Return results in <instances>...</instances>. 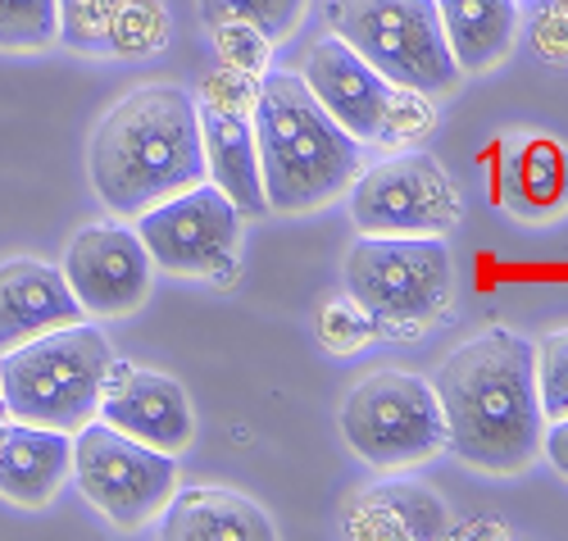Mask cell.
<instances>
[{
  "mask_svg": "<svg viewBox=\"0 0 568 541\" xmlns=\"http://www.w3.org/2000/svg\"><path fill=\"white\" fill-rule=\"evenodd\" d=\"M110 364L114 355L101 328L87 319L51 328L0 355V405L23 423L78 432L97 419Z\"/></svg>",
  "mask_w": 568,
  "mask_h": 541,
  "instance_id": "4",
  "label": "cell"
},
{
  "mask_svg": "<svg viewBox=\"0 0 568 541\" xmlns=\"http://www.w3.org/2000/svg\"><path fill=\"white\" fill-rule=\"evenodd\" d=\"M478 528H450L446 537H514L505 523H496V519H473Z\"/></svg>",
  "mask_w": 568,
  "mask_h": 541,
  "instance_id": "30",
  "label": "cell"
},
{
  "mask_svg": "<svg viewBox=\"0 0 568 541\" xmlns=\"http://www.w3.org/2000/svg\"><path fill=\"white\" fill-rule=\"evenodd\" d=\"M377 332V319L355 301V297H337L318 310V341L333 355H355L364 351Z\"/></svg>",
  "mask_w": 568,
  "mask_h": 541,
  "instance_id": "25",
  "label": "cell"
},
{
  "mask_svg": "<svg viewBox=\"0 0 568 541\" xmlns=\"http://www.w3.org/2000/svg\"><path fill=\"white\" fill-rule=\"evenodd\" d=\"M342 532L355 541H433L450 532V510L433 487L392 478L359 487L342 505Z\"/></svg>",
  "mask_w": 568,
  "mask_h": 541,
  "instance_id": "16",
  "label": "cell"
},
{
  "mask_svg": "<svg viewBox=\"0 0 568 541\" xmlns=\"http://www.w3.org/2000/svg\"><path fill=\"white\" fill-rule=\"evenodd\" d=\"M301 78L314 91V101L333 114L355 141H377L387 101H392V82L377 73L359 51H351L342 37H323L310 51Z\"/></svg>",
  "mask_w": 568,
  "mask_h": 541,
  "instance_id": "15",
  "label": "cell"
},
{
  "mask_svg": "<svg viewBox=\"0 0 568 541\" xmlns=\"http://www.w3.org/2000/svg\"><path fill=\"white\" fill-rule=\"evenodd\" d=\"M541 455H546V460L555 464V473L568 482V414L546 423V437H541Z\"/></svg>",
  "mask_w": 568,
  "mask_h": 541,
  "instance_id": "29",
  "label": "cell"
},
{
  "mask_svg": "<svg viewBox=\"0 0 568 541\" xmlns=\"http://www.w3.org/2000/svg\"><path fill=\"white\" fill-rule=\"evenodd\" d=\"M219 51H223V64L242 69V73H264V60H268V37L255 32L251 23H219L210 28Z\"/></svg>",
  "mask_w": 568,
  "mask_h": 541,
  "instance_id": "28",
  "label": "cell"
},
{
  "mask_svg": "<svg viewBox=\"0 0 568 541\" xmlns=\"http://www.w3.org/2000/svg\"><path fill=\"white\" fill-rule=\"evenodd\" d=\"M532 364H537V397H541L546 423L564 419L568 414V328H555L541 341H532Z\"/></svg>",
  "mask_w": 568,
  "mask_h": 541,
  "instance_id": "24",
  "label": "cell"
},
{
  "mask_svg": "<svg viewBox=\"0 0 568 541\" xmlns=\"http://www.w3.org/2000/svg\"><path fill=\"white\" fill-rule=\"evenodd\" d=\"M433 391L446 414V447L483 473H524L541 460L546 414L537 397L532 341L487 328L442 360Z\"/></svg>",
  "mask_w": 568,
  "mask_h": 541,
  "instance_id": "1",
  "label": "cell"
},
{
  "mask_svg": "<svg viewBox=\"0 0 568 541\" xmlns=\"http://www.w3.org/2000/svg\"><path fill=\"white\" fill-rule=\"evenodd\" d=\"M0 410H6V405H0Z\"/></svg>",
  "mask_w": 568,
  "mask_h": 541,
  "instance_id": "32",
  "label": "cell"
},
{
  "mask_svg": "<svg viewBox=\"0 0 568 541\" xmlns=\"http://www.w3.org/2000/svg\"><path fill=\"white\" fill-rule=\"evenodd\" d=\"M346 297L377 328H428L455 297V256L433 232H364L346 251Z\"/></svg>",
  "mask_w": 568,
  "mask_h": 541,
  "instance_id": "5",
  "label": "cell"
},
{
  "mask_svg": "<svg viewBox=\"0 0 568 541\" xmlns=\"http://www.w3.org/2000/svg\"><path fill=\"white\" fill-rule=\"evenodd\" d=\"M87 310L64 282V269H51L41 260H6L0 264V355L23 347V341L82 323Z\"/></svg>",
  "mask_w": 568,
  "mask_h": 541,
  "instance_id": "17",
  "label": "cell"
},
{
  "mask_svg": "<svg viewBox=\"0 0 568 541\" xmlns=\"http://www.w3.org/2000/svg\"><path fill=\"white\" fill-rule=\"evenodd\" d=\"M564 6H568V0H564Z\"/></svg>",
  "mask_w": 568,
  "mask_h": 541,
  "instance_id": "31",
  "label": "cell"
},
{
  "mask_svg": "<svg viewBox=\"0 0 568 541\" xmlns=\"http://www.w3.org/2000/svg\"><path fill=\"white\" fill-rule=\"evenodd\" d=\"M437 14L459 73L496 69L514 51L518 23H524L518 0H437Z\"/></svg>",
  "mask_w": 568,
  "mask_h": 541,
  "instance_id": "21",
  "label": "cell"
},
{
  "mask_svg": "<svg viewBox=\"0 0 568 541\" xmlns=\"http://www.w3.org/2000/svg\"><path fill=\"white\" fill-rule=\"evenodd\" d=\"M73 469V432L23 419H0V497L14 505H45Z\"/></svg>",
  "mask_w": 568,
  "mask_h": 541,
  "instance_id": "19",
  "label": "cell"
},
{
  "mask_svg": "<svg viewBox=\"0 0 568 541\" xmlns=\"http://www.w3.org/2000/svg\"><path fill=\"white\" fill-rule=\"evenodd\" d=\"M342 432L373 469H418L446 451V414L428 378L377 369L342 401Z\"/></svg>",
  "mask_w": 568,
  "mask_h": 541,
  "instance_id": "7",
  "label": "cell"
},
{
  "mask_svg": "<svg viewBox=\"0 0 568 541\" xmlns=\"http://www.w3.org/2000/svg\"><path fill=\"white\" fill-rule=\"evenodd\" d=\"M55 37V0H0V51H45Z\"/></svg>",
  "mask_w": 568,
  "mask_h": 541,
  "instance_id": "23",
  "label": "cell"
},
{
  "mask_svg": "<svg viewBox=\"0 0 568 541\" xmlns=\"http://www.w3.org/2000/svg\"><path fill=\"white\" fill-rule=\"evenodd\" d=\"M155 260L128 223H87L64 251V282L78 305L97 319L132 314L151 297Z\"/></svg>",
  "mask_w": 568,
  "mask_h": 541,
  "instance_id": "12",
  "label": "cell"
},
{
  "mask_svg": "<svg viewBox=\"0 0 568 541\" xmlns=\"http://www.w3.org/2000/svg\"><path fill=\"white\" fill-rule=\"evenodd\" d=\"M251 128L268 210H323L327 201L346 196L364 169V141H355L327 114L296 73H260Z\"/></svg>",
  "mask_w": 568,
  "mask_h": 541,
  "instance_id": "3",
  "label": "cell"
},
{
  "mask_svg": "<svg viewBox=\"0 0 568 541\" xmlns=\"http://www.w3.org/2000/svg\"><path fill=\"white\" fill-rule=\"evenodd\" d=\"M433 123H437L433 96L409 91V87H392V101H387V114H383V132H377V141L405 151V146H414L418 137H428Z\"/></svg>",
  "mask_w": 568,
  "mask_h": 541,
  "instance_id": "26",
  "label": "cell"
},
{
  "mask_svg": "<svg viewBox=\"0 0 568 541\" xmlns=\"http://www.w3.org/2000/svg\"><path fill=\"white\" fill-rule=\"evenodd\" d=\"M69 51L97 60H146L169 41L164 0H55Z\"/></svg>",
  "mask_w": 568,
  "mask_h": 541,
  "instance_id": "14",
  "label": "cell"
},
{
  "mask_svg": "<svg viewBox=\"0 0 568 541\" xmlns=\"http://www.w3.org/2000/svg\"><path fill=\"white\" fill-rule=\"evenodd\" d=\"M97 419L169 455L186 451L196 437V414H192L182 382L151 373V369H132V364H110Z\"/></svg>",
  "mask_w": 568,
  "mask_h": 541,
  "instance_id": "13",
  "label": "cell"
},
{
  "mask_svg": "<svg viewBox=\"0 0 568 541\" xmlns=\"http://www.w3.org/2000/svg\"><path fill=\"white\" fill-rule=\"evenodd\" d=\"M310 0H201V23L219 28V23H251L255 32L273 41H287L301 19H305Z\"/></svg>",
  "mask_w": 568,
  "mask_h": 541,
  "instance_id": "22",
  "label": "cell"
},
{
  "mask_svg": "<svg viewBox=\"0 0 568 541\" xmlns=\"http://www.w3.org/2000/svg\"><path fill=\"white\" fill-rule=\"evenodd\" d=\"M528 37H532V51L541 64L568 69V6L564 0H532Z\"/></svg>",
  "mask_w": 568,
  "mask_h": 541,
  "instance_id": "27",
  "label": "cell"
},
{
  "mask_svg": "<svg viewBox=\"0 0 568 541\" xmlns=\"http://www.w3.org/2000/svg\"><path fill=\"white\" fill-rule=\"evenodd\" d=\"M251 73L223 69L210 78L201 96V146H205V173L210 182L227 196L242 214H264V178H260V156H255V128H251V106H255Z\"/></svg>",
  "mask_w": 568,
  "mask_h": 541,
  "instance_id": "11",
  "label": "cell"
},
{
  "mask_svg": "<svg viewBox=\"0 0 568 541\" xmlns=\"http://www.w3.org/2000/svg\"><path fill=\"white\" fill-rule=\"evenodd\" d=\"M500 206L524 223H550L568 210V156L550 137H509L496 169Z\"/></svg>",
  "mask_w": 568,
  "mask_h": 541,
  "instance_id": "18",
  "label": "cell"
},
{
  "mask_svg": "<svg viewBox=\"0 0 568 541\" xmlns=\"http://www.w3.org/2000/svg\"><path fill=\"white\" fill-rule=\"evenodd\" d=\"M87 169L105 210L119 219H136L141 210L205 182L196 101L169 82L128 91L91 132Z\"/></svg>",
  "mask_w": 568,
  "mask_h": 541,
  "instance_id": "2",
  "label": "cell"
},
{
  "mask_svg": "<svg viewBox=\"0 0 568 541\" xmlns=\"http://www.w3.org/2000/svg\"><path fill=\"white\" fill-rule=\"evenodd\" d=\"M160 537L169 541H273L277 523L246 497L227 487L173 491L160 510Z\"/></svg>",
  "mask_w": 568,
  "mask_h": 541,
  "instance_id": "20",
  "label": "cell"
},
{
  "mask_svg": "<svg viewBox=\"0 0 568 541\" xmlns=\"http://www.w3.org/2000/svg\"><path fill=\"white\" fill-rule=\"evenodd\" d=\"M136 237L155 269L178 278H223L242 246V210L205 178L136 214Z\"/></svg>",
  "mask_w": 568,
  "mask_h": 541,
  "instance_id": "9",
  "label": "cell"
},
{
  "mask_svg": "<svg viewBox=\"0 0 568 541\" xmlns=\"http://www.w3.org/2000/svg\"><path fill=\"white\" fill-rule=\"evenodd\" d=\"M459 187L428 151H396L377 160L373 169H359L351 182V219L359 232H450L459 223Z\"/></svg>",
  "mask_w": 568,
  "mask_h": 541,
  "instance_id": "10",
  "label": "cell"
},
{
  "mask_svg": "<svg viewBox=\"0 0 568 541\" xmlns=\"http://www.w3.org/2000/svg\"><path fill=\"white\" fill-rule=\"evenodd\" d=\"M327 28L392 87L446 96L464 78L446 46L437 0H327Z\"/></svg>",
  "mask_w": 568,
  "mask_h": 541,
  "instance_id": "6",
  "label": "cell"
},
{
  "mask_svg": "<svg viewBox=\"0 0 568 541\" xmlns=\"http://www.w3.org/2000/svg\"><path fill=\"white\" fill-rule=\"evenodd\" d=\"M82 497L97 505L114 528L136 532L160 519L178 491V460L155 451L105 419H91L73 432V469Z\"/></svg>",
  "mask_w": 568,
  "mask_h": 541,
  "instance_id": "8",
  "label": "cell"
}]
</instances>
